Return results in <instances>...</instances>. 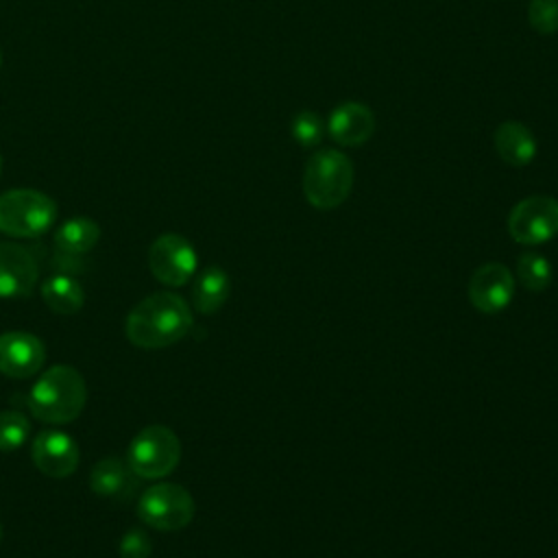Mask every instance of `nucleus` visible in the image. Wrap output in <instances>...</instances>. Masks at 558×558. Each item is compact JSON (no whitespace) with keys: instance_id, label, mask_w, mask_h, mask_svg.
<instances>
[{"instance_id":"obj_1","label":"nucleus","mask_w":558,"mask_h":558,"mask_svg":"<svg viewBox=\"0 0 558 558\" xmlns=\"http://www.w3.org/2000/svg\"><path fill=\"white\" fill-rule=\"evenodd\" d=\"M194 325L192 310L183 296L159 290L142 299L126 316L124 331L131 344L142 349H163L183 340Z\"/></svg>"},{"instance_id":"obj_2","label":"nucleus","mask_w":558,"mask_h":558,"mask_svg":"<svg viewBox=\"0 0 558 558\" xmlns=\"http://www.w3.org/2000/svg\"><path fill=\"white\" fill-rule=\"evenodd\" d=\"M87 401L83 375L70 364L50 366L37 377L28 392V408L35 418L48 425H65L74 421Z\"/></svg>"},{"instance_id":"obj_3","label":"nucleus","mask_w":558,"mask_h":558,"mask_svg":"<svg viewBox=\"0 0 558 558\" xmlns=\"http://www.w3.org/2000/svg\"><path fill=\"white\" fill-rule=\"evenodd\" d=\"M353 179V161L340 150L323 148L303 168V194L316 209H336L349 198Z\"/></svg>"},{"instance_id":"obj_4","label":"nucleus","mask_w":558,"mask_h":558,"mask_svg":"<svg viewBox=\"0 0 558 558\" xmlns=\"http://www.w3.org/2000/svg\"><path fill=\"white\" fill-rule=\"evenodd\" d=\"M57 218V203L31 187L7 190L0 194V231L11 238H37Z\"/></svg>"},{"instance_id":"obj_5","label":"nucleus","mask_w":558,"mask_h":558,"mask_svg":"<svg viewBox=\"0 0 558 558\" xmlns=\"http://www.w3.org/2000/svg\"><path fill=\"white\" fill-rule=\"evenodd\" d=\"M179 460V436L166 425H148L140 429L126 449V464L142 480H161L170 475Z\"/></svg>"},{"instance_id":"obj_6","label":"nucleus","mask_w":558,"mask_h":558,"mask_svg":"<svg viewBox=\"0 0 558 558\" xmlns=\"http://www.w3.org/2000/svg\"><path fill=\"white\" fill-rule=\"evenodd\" d=\"M194 499L187 488L174 482H157L137 499V517L159 532L183 530L194 519Z\"/></svg>"},{"instance_id":"obj_7","label":"nucleus","mask_w":558,"mask_h":558,"mask_svg":"<svg viewBox=\"0 0 558 558\" xmlns=\"http://www.w3.org/2000/svg\"><path fill=\"white\" fill-rule=\"evenodd\" d=\"M508 233L523 246H536L558 235V201L534 194L519 201L508 214Z\"/></svg>"},{"instance_id":"obj_8","label":"nucleus","mask_w":558,"mask_h":558,"mask_svg":"<svg viewBox=\"0 0 558 558\" xmlns=\"http://www.w3.org/2000/svg\"><path fill=\"white\" fill-rule=\"evenodd\" d=\"M148 266L157 281L168 288L185 286L198 266L194 246L179 233L159 235L148 251Z\"/></svg>"},{"instance_id":"obj_9","label":"nucleus","mask_w":558,"mask_h":558,"mask_svg":"<svg viewBox=\"0 0 558 558\" xmlns=\"http://www.w3.org/2000/svg\"><path fill=\"white\" fill-rule=\"evenodd\" d=\"M514 299V277L508 266L488 262L469 279V301L482 314H499Z\"/></svg>"},{"instance_id":"obj_10","label":"nucleus","mask_w":558,"mask_h":558,"mask_svg":"<svg viewBox=\"0 0 558 558\" xmlns=\"http://www.w3.org/2000/svg\"><path fill=\"white\" fill-rule=\"evenodd\" d=\"M31 458L44 475L63 480L76 471L81 453L76 440L70 434L54 427H46L37 432V436L33 438Z\"/></svg>"},{"instance_id":"obj_11","label":"nucleus","mask_w":558,"mask_h":558,"mask_svg":"<svg viewBox=\"0 0 558 558\" xmlns=\"http://www.w3.org/2000/svg\"><path fill=\"white\" fill-rule=\"evenodd\" d=\"M46 362L44 342L28 331L0 333V373L13 379H26L41 371Z\"/></svg>"},{"instance_id":"obj_12","label":"nucleus","mask_w":558,"mask_h":558,"mask_svg":"<svg viewBox=\"0 0 558 558\" xmlns=\"http://www.w3.org/2000/svg\"><path fill=\"white\" fill-rule=\"evenodd\" d=\"M37 262L28 248L15 242H0V296L17 299L33 292L37 283Z\"/></svg>"},{"instance_id":"obj_13","label":"nucleus","mask_w":558,"mask_h":558,"mask_svg":"<svg viewBox=\"0 0 558 558\" xmlns=\"http://www.w3.org/2000/svg\"><path fill=\"white\" fill-rule=\"evenodd\" d=\"M373 131H375L373 111L366 105L353 102V100L338 105L327 120V133L340 146H360L373 135Z\"/></svg>"},{"instance_id":"obj_14","label":"nucleus","mask_w":558,"mask_h":558,"mask_svg":"<svg viewBox=\"0 0 558 558\" xmlns=\"http://www.w3.org/2000/svg\"><path fill=\"white\" fill-rule=\"evenodd\" d=\"M135 473L122 458H102L89 471V486L96 495L126 499L135 488Z\"/></svg>"},{"instance_id":"obj_15","label":"nucleus","mask_w":558,"mask_h":558,"mask_svg":"<svg viewBox=\"0 0 558 558\" xmlns=\"http://www.w3.org/2000/svg\"><path fill=\"white\" fill-rule=\"evenodd\" d=\"M495 150L510 166H527L536 157V137L523 122L506 120L495 131Z\"/></svg>"},{"instance_id":"obj_16","label":"nucleus","mask_w":558,"mask_h":558,"mask_svg":"<svg viewBox=\"0 0 558 558\" xmlns=\"http://www.w3.org/2000/svg\"><path fill=\"white\" fill-rule=\"evenodd\" d=\"M229 292H231L229 275L220 266H209L194 281L192 305L201 314H214L225 305V301L229 299Z\"/></svg>"},{"instance_id":"obj_17","label":"nucleus","mask_w":558,"mask_h":558,"mask_svg":"<svg viewBox=\"0 0 558 558\" xmlns=\"http://www.w3.org/2000/svg\"><path fill=\"white\" fill-rule=\"evenodd\" d=\"M100 227L87 216H74L54 231V246L68 255H83L96 246Z\"/></svg>"},{"instance_id":"obj_18","label":"nucleus","mask_w":558,"mask_h":558,"mask_svg":"<svg viewBox=\"0 0 558 558\" xmlns=\"http://www.w3.org/2000/svg\"><path fill=\"white\" fill-rule=\"evenodd\" d=\"M41 299L57 314H76L85 303V292L74 277L54 275L44 281Z\"/></svg>"},{"instance_id":"obj_19","label":"nucleus","mask_w":558,"mask_h":558,"mask_svg":"<svg viewBox=\"0 0 558 558\" xmlns=\"http://www.w3.org/2000/svg\"><path fill=\"white\" fill-rule=\"evenodd\" d=\"M517 275L527 290L543 292L551 283V262L541 253H523L517 262Z\"/></svg>"},{"instance_id":"obj_20","label":"nucleus","mask_w":558,"mask_h":558,"mask_svg":"<svg viewBox=\"0 0 558 558\" xmlns=\"http://www.w3.org/2000/svg\"><path fill=\"white\" fill-rule=\"evenodd\" d=\"M31 436V421L20 410L0 412V451L20 449Z\"/></svg>"},{"instance_id":"obj_21","label":"nucleus","mask_w":558,"mask_h":558,"mask_svg":"<svg viewBox=\"0 0 558 558\" xmlns=\"http://www.w3.org/2000/svg\"><path fill=\"white\" fill-rule=\"evenodd\" d=\"M290 131H292V137L296 140L299 146L312 148V146H318V142L323 140L325 124H323V120L314 111H299L292 118Z\"/></svg>"},{"instance_id":"obj_22","label":"nucleus","mask_w":558,"mask_h":558,"mask_svg":"<svg viewBox=\"0 0 558 558\" xmlns=\"http://www.w3.org/2000/svg\"><path fill=\"white\" fill-rule=\"evenodd\" d=\"M527 20L536 33L554 35L558 31V0H532Z\"/></svg>"},{"instance_id":"obj_23","label":"nucleus","mask_w":558,"mask_h":558,"mask_svg":"<svg viewBox=\"0 0 558 558\" xmlns=\"http://www.w3.org/2000/svg\"><path fill=\"white\" fill-rule=\"evenodd\" d=\"M118 551H120V558H148L153 551L150 536L140 527H131L120 538Z\"/></svg>"},{"instance_id":"obj_24","label":"nucleus","mask_w":558,"mask_h":558,"mask_svg":"<svg viewBox=\"0 0 558 558\" xmlns=\"http://www.w3.org/2000/svg\"><path fill=\"white\" fill-rule=\"evenodd\" d=\"M0 541H2V523H0Z\"/></svg>"},{"instance_id":"obj_25","label":"nucleus","mask_w":558,"mask_h":558,"mask_svg":"<svg viewBox=\"0 0 558 558\" xmlns=\"http://www.w3.org/2000/svg\"><path fill=\"white\" fill-rule=\"evenodd\" d=\"M0 172H2V157H0Z\"/></svg>"},{"instance_id":"obj_26","label":"nucleus","mask_w":558,"mask_h":558,"mask_svg":"<svg viewBox=\"0 0 558 558\" xmlns=\"http://www.w3.org/2000/svg\"><path fill=\"white\" fill-rule=\"evenodd\" d=\"M0 65H2V52H0Z\"/></svg>"}]
</instances>
